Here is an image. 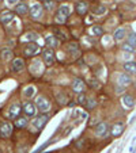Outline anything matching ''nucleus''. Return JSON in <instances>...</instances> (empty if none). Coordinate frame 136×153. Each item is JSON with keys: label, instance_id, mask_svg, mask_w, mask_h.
Instances as JSON below:
<instances>
[{"label": "nucleus", "instance_id": "obj_1", "mask_svg": "<svg viewBox=\"0 0 136 153\" xmlns=\"http://www.w3.org/2000/svg\"><path fill=\"white\" fill-rule=\"evenodd\" d=\"M70 15H71V8H70V6H67V4H63V6H60V7H58L57 12H56V16H54V22H56V23H58V24L66 23Z\"/></svg>", "mask_w": 136, "mask_h": 153}, {"label": "nucleus", "instance_id": "obj_2", "mask_svg": "<svg viewBox=\"0 0 136 153\" xmlns=\"http://www.w3.org/2000/svg\"><path fill=\"white\" fill-rule=\"evenodd\" d=\"M35 107H37V110H39L41 113H48V111L51 110V103L48 100L45 96H38V98L35 99Z\"/></svg>", "mask_w": 136, "mask_h": 153}, {"label": "nucleus", "instance_id": "obj_3", "mask_svg": "<svg viewBox=\"0 0 136 153\" xmlns=\"http://www.w3.org/2000/svg\"><path fill=\"white\" fill-rule=\"evenodd\" d=\"M48 121H49V115L48 114H39V115H37V117H34V119L31 121V123H33V126H34L35 129L41 130L44 126L48 123Z\"/></svg>", "mask_w": 136, "mask_h": 153}, {"label": "nucleus", "instance_id": "obj_4", "mask_svg": "<svg viewBox=\"0 0 136 153\" xmlns=\"http://www.w3.org/2000/svg\"><path fill=\"white\" fill-rule=\"evenodd\" d=\"M94 133H95V136L97 137H106L109 133V125L106 123V122H99L97 126H95V129H94Z\"/></svg>", "mask_w": 136, "mask_h": 153}, {"label": "nucleus", "instance_id": "obj_5", "mask_svg": "<svg viewBox=\"0 0 136 153\" xmlns=\"http://www.w3.org/2000/svg\"><path fill=\"white\" fill-rule=\"evenodd\" d=\"M12 134V125L10 122H1L0 123V136L3 138H8Z\"/></svg>", "mask_w": 136, "mask_h": 153}, {"label": "nucleus", "instance_id": "obj_6", "mask_svg": "<svg viewBox=\"0 0 136 153\" xmlns=\"http://www.w3.org/2000/svg\"><path fill=\"white\" fill-rule=\"evenodd\" d=\"M22 106H20L19 103H14L11 104L10 107V110H8V117L11 118V119H16L18 117H20V113H22Z\"/></svg>", "mask_w": 136, "mask_h": 153}, {"label": "nucleus", "instance_id": "obj_7", "mask_svg": "<svg viewBox=\"0 0 136 153\" xmlns=\"http://www.w3.org/2000/svg\"><path fill=\"white\" fill-rule=\"evenodd\" d=\"M42 60L47 65H52L54 63V53L52 49H44L42 50Z\"/></svg>", "mask_w": 136, "mask_h": 153}, {"label": "nucleus", "instance_id": "obj_8", "mask_svg": "<svg viewBox=\"0 0 136 153\" xmlns=\"http://www.w3.org/2000/svg\"><path fill=\"white\" fill-rule=\"evenodd\" d=\"M85 88H86V84L82 79H79V77L74 79V81H72V91H74V92L82 94V92L85 91Z\"/></svg>", "mask_w": 136, "mask_h": 153}, {"label": "nucleus", "instance_id": "obj_9", "mask_svg": "<svg viewBox=\"0 0 136 153\" xmlns=\"http://www.w3.org/2000/svg\"><path fill=\"white\" fill-rule=\"evenodd\" d=\"M39 51V46L37 45L35 42H29L26 45V47H25V50H23V53H25V56H34L35 53H38Z\"/></svg>", "mask_w": 136, "mask_h": 153}, {"label": "nucleus", "instance_id": "obj_10", "mask_svg": "<svg viewBox=\"0 0 136 153\" xmlns=\"http://www.w3.org/2000/svg\"><path fill=\"white\" fill-rule=\"evenodd\" d=\"M23 111L26 117H35V113H37V107H35L34 103L31 102H26L23 104Z\"/></svg>", "mask_w": 136, "mask_h": 153}, {"label": "nucleus", "instance_id": "obj_11", "mask_svg": "<svg viewBox=\"0 0 136 153\" xmlns=\"http://www.w3.org/2000/svg\"><path fill=\"white\" fill-rule=\"evenodd\" d=\"M29 12H30V16L31 18H34V19H38L39 16L42 15V7H41V4L35 3L33 4L30 7V10H29Z\"/></svg>", "mask_w": 136, "mask_h": 153}, {"label": "nucleus", "instance_id": "obj_12", "mask_svg": "<svg viewBox=\"0 0 136 153\" xmlns=\"http://www.w3.org/2000/svg\"><path fill=\"white\" fill-rule=\"evenodd\" d=\"M67 51H68L72 57H79V56H80V49H79V45L76 42L68 43V45H67Z\"/></svg>", "mask_w": 136, "mask_h": 153}, {"label": "nucleus", "instance_id": "obj_13", "mask_svg": "<svg viewBox=\"0 0 136 153\" xmlns=\"http://www.w3.org/2000/svg\"><path fill=\"white\" fill-rule=\"evenodd\" d=\"M117 81H118V86L120 87H128L131 84V81H132V79L129 77L128 73H121V75H118Z\"/></svg>", "mask_w": 136, "mask_h": 153}, {"label": "nucleus", "instance_id": "obj_14", "mask_svg": "<svg viewBox=\"0 0 136 153\" xmlns=\"http://www.w3.org/2000/svg\"><path fill=\"white\" fill-rule=\"evenodd\" d=\"M11 67H12V71H14V72H22L25 69L23 58H14Z\"/></svg>", "mask_w": 136, "mask_h": 153}, {"label": "nucleus", "instance_id": "obj_15", "mask_svg": "<svg viewBox=\"0 0 136 153\" xmlns=\"http://www.w3.org/2000/svg\"><path fill=\"white\" fill-rule=\"evenodd\" d=\"M12 19H14V12H11V11H3L1 14H0V23L7 24V23H10Z\"/></svg>", "mask_w": 136, "mask_h": 153}, {"label": "nucleus", "instance_id": "obj_16", "mask_svg": "<svg viewBox=\"0 0 136 153\" xmlns=\"http://www.w3.org/2000/svg\"><path fill=\"white\" fill-rule=\"evenodd\" d=\"M75 10H76V12L79 15H85L87 12V10H89V3L87 1H78L75 4Z\"/></svg>", "mask_w": 136, "mask_h": 153}, {"label": "nucleus", "instance_id": "obj_17", "mask_svg": "<svg viewBox=\"0 0 136 153\" xmlns=\"http://www.w3.org/2000/svg\"><path fill=\"white\" fill-rule=\"evenodd\" d=\"M112 136L113 137H118V136H121L123 134V131H124V125L121 123V122H117V123H114L112 127Z\"/></svg>", "mask_w": 136, "mask_h": 153}, {"label": "nucleus", "instance_id": "obj_18", "mask_svg": "<svg viewBox=\"0 0 136 153\" xmlns=\"http://www.w3.org/2000/svg\"><path fill=\"white\" fill-rule=\"evenodd\" d=\"M45 43H47L48 46L51 47V49H54V47H57L58 45H60V41H58L57 38L54 35H49L45 38Z\"/></svg>", "mask_w": 136, "mask_h": 153}, {"label": "nucleus", "instance_id": "obj_19", "mask_svg": "<svg viewBox=\"0 0 136 153\" xmlns=\"http://www.w3.org/2000/svg\"><path fill=\"white\" fill-rule=\"evenodd\" d=\"M15 12L19 14V15H25V14L29 12V6H27L26 3H23V1H20L19 4L15 6Z\"/></svg>", "mask_w": 136, "mask_h": 153}, {"label": "nucleus", "instance_id": "obj_20", "mask_svg": "<svg viewBox=\"0 0 136 153\" xmlns=\"http://www.w3.org/2000/svg\"><path fill=\"white\" fill-rule=\"evenodd\" d=\"M124 71L128 73V75H135L136 73V63L133 61H128V63L124 64Z\"/></svg>", "mask_w": 136, "mask_h": 153}, {"label": "nucleus", "instance_id": "obj_21", "mask_svg": "<svg viewBox=\"0 0 136 153\" xmlns=\"http://www.w3.org/2000/svg\"><path fill=\"white\" fill-rule=\"evenodd\" d=\"M125 29H123V27H120V29H117L116 31H114V34H113V38H114V41L116 42H120V41H123V39L125 38Z\"/></svg>", "mask_w": 136, "mask_h": 153}, {"label": "nucleus", "instance_id": "obj_22", "mask_svg": "<svg viewBox=\"0 0 136 153\" xmlns=\"http://www.w3.org/2000/svg\"><path fill=\"white\" fill-rule=\"evenodd\" d=\"M0 56H1V58H3L4 61H10V60L14 58V53H12V50L8 49V47H4L3 50H1V53H0Z\"/></svg>", "mask_w": 136, "mask_h": 153}, {"label": "nucleus", "instance_id": "obj_23", "mask_svg": "<svg viewBox=\"0 0 136 153\" xmlns=\"http://www.w3.org/2000/svg\"><path fill=\"white\" fill-rule=\"evenodd\" d=\"M27 123H29L27 117H18L15 119V127H18V129H23V127H26Z\"/></svg>", "mask_w": 136, "mask_h": 153}, {"label": "nucleus", "instance_id": "obj_24", "mask_svg": "<svg viewBox=\"0 0 136 153\" xmlns=\"http://www.w3.org/2000/svg\"><path fill=\"white\" fill-rule=\"evenodd\" d=\"M123 103H124L127 107H133L135 100H133V98L131 95H124V96H123Z\"/></svg>", "mask_w": 136, "mask_h": 153}, {"label": "nucleus", "instance_id": "obj_25", "mask_svg": "<svg viewBox=\"0 0 136 153\" xmlns=\"http://www.w3.org/2000/svg\"><path fill=\"white\" fill-rule=\"evenodd\" d=\"M44 6L47 8L48 11H53L54 8H56V3H54L53 0H44Z\"/></svg>", "mask_w": 136, "mask_h": 153}, {"label": "nucleus", "instance_id": "obj_26", "mask_svg": "<svg viewBox=\"0 0 136 153\" xmlns=\"http://www.w3.org/2000/svg\"><path fill=\"white\" fill-rule=\"evenodd\" d=\"M95 106H97L95 99H94V98H89V99H87V102H86V108H87V110H93Z\"/></svg>", "mask_w": 136, "mask_h": 153}, {"label": "nucleus", "instance_id": "obj_27", "mask_svg": "<svg viewBox=\"0 0 136 153\" xmlns=\"http://www.w3.org/2000/svg\"><path fill=\"white\" fill-rule=\"evenodd\" d=\"M93 11L95 15H104L106 12V8L104 7V6H95V7L93 8Z\"/></svg>", "mask_w": 136, "mask_h": 153}, {"label": "nucleus", "instance_id": "obj_28", "mask_svg": "<svg viewBox=\"0 0 136 153\" xmlns=\"http://www.w3.org/2000/svg\"><path fill=\"white\" fill-rule=\"evenodd\" d=\"M23 39L25 41H29V42H33L35 39H38V34H35V33H27Z\"/></svg>", "mask_w": 136, "mask_h": 153}, {"label": "nucleus", "instance_id": "obj_29", "mask_svg": "<svg viewBox=\"0 0 136 153\" xmlns=\"http://www.w3.org/2000/svg\"><path fill=\"white\" fill-rule=\"evenodd\" d=\"M121 49H123V50H124L125 53H131V54H132L133 51H135V49H136V47L131 46V45H129V43L127 42V43H124V45L121 46Z\"/></svg>", "mask_w": 136, "mask_h": 153}, {"label": "nucleus", "instance_id": "obj_30", "mask_svg": "<svg viewBox=\"0 0 136 153\" xmlns=\"http://www.w3.org/2000/svg\"><path fill=\"white\" fill-rule=\"evenodd\" d=\"M128 43L131 45V46L136 47V34L135 33H131L128 35Z\"/></svg>", "mask_w": 136, "mask_h": 153}, {"label": "nucleus", "instance_id": "obj_31", "mask_svg": "<svg viewBox=\"0 0 136 153\" xmlns=\"http://www.w3.org/2000/svg\"><path fill=\"white\" fill-rule=\"evenodd\" d=\"M34 92H35L34 87H27L26 90H25V96H26V98H31V96L34 95Z\"/></svg>", "mask_w": 136, "mask_h": 153}, {"label": "nucleus", "instance_id": "obj_32", "mask_svg": "<svg viewBox=\"0 0 136 153\" xmlns=\"http://www.w3.org/2000/svg\"><path fill=\"white\" fill-rule=\"evenodd\" d=\"M91 31H93L95 35H102V34H104V29H102L101 26H93Z\"/></svg>", "mask_w": 136, "mask_h": 153}, {"label": "nucleus", "instance_id": "obj_33", "mask_svg": "<svg viewBox=\"0 0 136 153\" xmlns=\"http://www.w3.org/2000/svg\"><path fill=\"white\" fill-rule=\"evenodd\" d=\"M86 102H87V99H86V96L83 94H79V98H78V103L79 104H86Z\"/></svg>", "mask_w": 136, "mask_h": 153}, {"label": "nucleus", "instance_id": "obj_34", "mask_svg": "<svg viewBox=\"0 0 136 153\" xmlns=\"http://www.w3.org/2000/svg\"><path fill=\"white\" fill-rule=\"evenodd\" d=\"M89 83H90V86H91V87H97V88H98V87H101V83L98 81V80H94V79H91Z\"/></svg>", "mask_w": 136, "mask_h": 153}, {"label": "nucleus", "instance_id": "obj_35", "mask_svg": "<svg viewBox=\"0 0 136 153\" xmlns=\"http://www.w3.org/2000/svg\"><path fill=\"white\" fill-rule=\"evenodd\" d=\"M6 1H7L8 4H15L16 1H18V0H6Z\"/></svg>", "mask_w": 136, "mask_h": 153}, {"label": "nucleus", "instance_id": "obj_36", "mask_svg": "<svg viewBox=\"0 0 136 153\" xmlns=\"http://www.w3.org/2000/svg\"><path fill=\"white\" fill-rule=\"evenodd\" d=\"M41 1H44V0H41Z\"/></svg>", "mask_w": 136, "mask_h": 153}]
</instances>
